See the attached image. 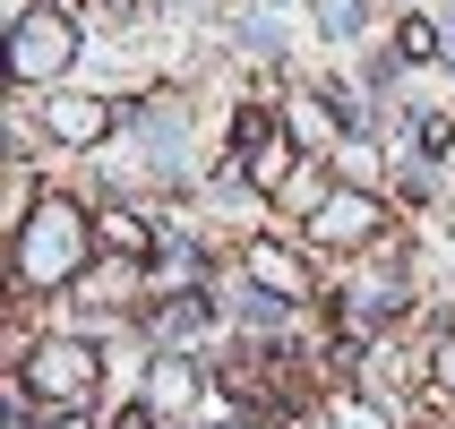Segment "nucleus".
I'll return each instance as SVG.
<instances>
[{
  "mask_svg": "<svg viewBox=\"0 0 455 429\" xmlns=\"http://www.w3.org/2000/svg\"><path fill=\"white\" fill-rule=\"evenodd\" d=\"M18 266L35 283H60L77 266V215L69 206H44V215H35V232H26V250H18Z\"/></svg>",
  "mask_w": 455,
  "mask_h": 429,
  "instance_id": "f257e3e1",
  "label": "nucleus"
},
{
  "mask_svg": "<svg viewBox=\"0 0 455 429\" xmlns=\"http://www.w3.org/2000/svg\"><path fill=\"white\" fill-rule=\"evenodd\" d=\"M112 429H155V412H147V404H129V412H121Z\"/></svg>",
  "mask_w": 455,
  "mask_h": 429,
  "instance_id": "39448f33",
  "label": "nucleus"
},
{
  "mask_svg": "<svg viewBox=\"0 0 455 429\" xmlns=\"http://www.w3.org/2000/svg\"><path fill=\"white\" fill-rule=\"evenodd\" d=\"M69 60V26H18V69L26 77H44Z\"/></svg>",
  "mask_w": 455,
  "mask_h": 429,
  "instance_id": "7ed1b4c3",
  "label": "nucleus"
},
{
  "mask_svg": "<svg viewBox=\"0 0 455 429\" xmlns=\"http://www.w3.org/2000/svg\"><path fill=\"white\" fill-rule=\"evenodd\" d=\"M35 386H52V395L69 404V395H86V386H95V369H86V353H77V344H44V353H35Z\"/></svg>",
  "mask_w": 455,
  "mask_h": 429,
  "instance_id": "f03ea898",
  "label": "nucleus"
},
{
  "mask_svg": "<svg viewBox=\"0 0 455 429\" xmlns=\"http://www.w3.org/2000/svg\"><path fill=\"white\" fill-rule=\"evenodd\" d=\"M103 232H112V241H121V250H138V258L155 250V241H147V232H138V224H129V215H112V224H103Z\"/></svg>",
  "mask_w": 455,
  "mask_h": 429,
  "instance_id": "20e7f679",
  "label": "nucleus"
}]
</instances>
